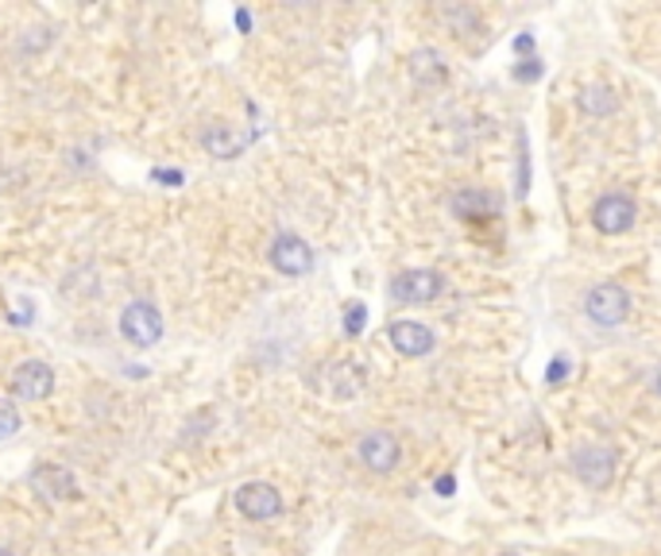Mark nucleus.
I'll return each mask as SVG.
<instances>
[{
  "mask_svg": "<svg viewBox=\"0 0 661 556\" xmlns=\"http://www.w3.org/2000/svg\"><path fill=\"white\" fill-rule=\"evenodd\" d=\"M163 332H167V321H163V313H159L156 301L136 298V301H128V306L120 309V336H125L128 344L156 348L159 340H163Z\"/></svg>",
  "mask_w": 661,
  "mask_h": 556,
  "instance_id": "1",
  "label": "nucleus"
},
{
  "mask_svg": "<svg viewBox=\"0 0 661 556\" xmlns=\"http://www.w3.org/2000/svg\"><path fill=\"white\" fill-rule=\"evenodd\" d=\"M630 290L619 282H599L588 290V298H584V313H588V321L604 324V329H615V324H622L630 317Z\"/></svg>",
  "mask_w": 661,
  "mask_h": 556,
  "instance_id": "2",
  "label": "nucleus"
},
{
  "mask_svg": "<svg viewBox=\"0 0 661 556\" xmlns=\"http://www.w3.org/2000/svg\"><path fill=\"white\" fill-rule=\"evenodd\" d=\"M55 367L47 360H20L9 375V386L20 402H47L55 394Z\"/></svg>",
  "mask_w": 661,
  "mask_h": 556,
  "instance_id": "3",
  "label": "nucleus"
},
{
  "mask_svg": "<svg viewBox=\"0 0 661 556\" xmlns=\"http://www.w3.org/2000/svg\"><path fill=\"white\" fill-rule=\"evenodd\" d=\"M615 468H619V456H615V448H607V445H584V448H576V452H573L576 479H580L584 487H591V491H599V487H611Z\"/></svg>",
  "mask_w": 661,
  "mask_h": 556,
  "instance_id": "4",
  "label": "nucleus"
},
{
  "mask_svg": "<svg viewBox=\"0 0 661 556\" xmlns=\"http://www.w3.org/2000/svg\"><path fill=\"white\" fill-rule=\"evenodd\" d=\"M267 259H271V267L279 270V275L302 278L313 270V247L306 244L302 236H295V232H279V236L271 239V247H267Z\"/></svg>",
  "mask_w": 661,
  "mask_h": 556,
  "instance_id": "5",
  "label": "nucleus"
},
{
  "mask_svg": "<svg viewBox=\"0 0 661 556\" xmlns=\"http://www.w3.org/2000/svg\"><path fill=\"white\" fill-rule=\"evenodd\" d=\"M28 487H32L43 502H51V506L71 502L74 494H78V479H74V471L63 468V463H35V468L28 471Z\"/></svg>",
  "mask_w": 661,
  "mask_h": 556,
  "instance_id": "6",
  "label": "nucleus"
},
{
  "mask_svg": "<svg viewBox=\"0 0 661 556\" xmlns=\"http://www.w3.org/2000/svg\"><path fill=\"white\" fill-rule=\"evenodd\" d=\"M445 290V278L441 270H429V267H414L403 270V275L391 278V293L406 306H426V301H437Z\"/></svg>",
  "mask_w": 661,
  "mask_h": 556,
  "instance_id": "7",
  "label": "nucleus"
},
{
  "mask_svg": "<svg viewBox=\"0 0 661 556\" xmlns=\"http://www.w3.org/2000/svg\"><path fill=\"white\" fill-rule=\"evenodd\" d=\"M356 456H360V463H364L367 471H375V475H387V471H395L398 460H403V445H398L395 432L372 429V432H364V437H360Z\"/></svg>",
  "mask_w": 661,
  "mask_h": 556,
  "instance_id": "8",
  "label": "nucleus"
},
{
  "mask_svg": "<svg viewBox=\"0 0 661 556\" xmlns=\"http://www.w3.org/2000/svg\"><path fill=\"white\" fill-rule=\"evenodd\" d=\"M236 510H241L248 522H271V517L282 514L279 487L264 483V479H252V483L236 487Z\"/></svg>",
  "mask_w": 661,
  "mask_h": 556,
  "instance_id": "9",
  "label": "nucleus"
},
{
  "mask_svg": "<svg viewBox=\"0 0 661 556\" xmlns=\"http://www.w3.org/2000/svg\"><path fill=\"white\" fill-rule=\"evenodd\" d=\"M635 201L627 193H604V197L591 205V224H596L599 236H622V232L635 228Z\"/></svg>",
  "mask_w": 661,
  "mask_h": 556,
  "instance_id": "10",
  "label": "nucleus"
},
{
  "mask_svg": "<svg viewBox=\"0 0 661 556\" xmlns=\"http://www.w3.org/2000/svg\"><path fill=\"white\" fill-rule=\"evenodd\" d=\"M387 340H391V348H395L398 355H411V360L429 355V352H434V344H437V336H434V329H429V324L406 321V317H403V321H391Z\"/></svg>",
  "mask_w": 661,
  "mask_h": 556,
  "instance_id": "11",
  "label": "nucleus"
},
{
  "mask_svg": "<svg viewBox=\"0 0 661 556\" xmlns=\"http://www.w3.org/2000/svg\"><path fill=\"white\" fill-rule=\"evenodd\" d=\"M449 205L460 221H491V216L499 213V197L488 190H480V185H465V190H457Z\"/></svg>",
  "mask_w": 661,
  "mask_h": 556,
  "instance_id": "12",
  "label": "nucleus"
},
{
  "mask_svg": "<svg viewBox=\"0 0 661 556\" xmlns=\"http://www.w3.org/2000/svg\"><path fill=\"white\" fill-rule=\"evenodd\" d=\"M411 77L422 85V89H437V85L449 82V66H445L441 51H434V46H418V51L411 54Z\"/></svg>",
  "mask_w": 661,
  "mask_h": 556,
  "instance_id": "13",
  "label": "nucleus"
},
{
  "mask_svg": "<svg viewBox=\"0 0 661 556\" xmlns=\"http://www.w3.org/2000/svg\"><path fill=\"white\" fill-rule=\"evenodd\" d=\"M202 147L213 154V159H236V154L248 147V139L241 136V131L233 128V124L225 120H213L210 128L202 131Z\"/></svg>",
  "mask_w": 661,
  "mask_h": 556,
  "instance_id": "14",
  "label": "nucleus"
},
{
  "mask_svg": "<svg viewBox=\"0 0 661 556\" xmlns=\"http://www.w3.org/2000/svg\"><path fill=\"white\" fill-rule=\"evenodd\" d=\"M576 105H580L584 116H611V113H619V93H615L607 82H591L576 93Z\"/></svg>",
  "mask_w": 661,
  "mask_h": 556,
  "instance_id": "15",
  "label": "nucleus"
},
{
  "mask_svg": "<svg viewBox=\"0 0 661 556\" xmlns=\"http://www.w3.org/2000/svg\"><path fill=\"white\" fill-rule=\"evenodd\" d=\"M360 386H364V367H360V363H341V367L333 371V394L337 398H352Z\"/></svg>",
  "mask_w": 661,
  "mask_h": 556,
  "instance_id": "16",
  "label": "nucleus"
},
{
  "mask_svg": "<svg viewBox=\"0 0 661 556\" xmlns=\"http://www.w3.org/2000/svg\"><path fill=\"white\" fill-rule=\"evenodd\" d=\"M20 425H24V417H20V406L9 398H0V440H12L20 432Z\"/></svg>",
  "mask_w": 661,
  "mask_h": 556,
  "instance_id": "17",
  "label": "nucleus"
},
{
  "mask_svg": "<svg viewBox=\"0 0 661 556\" xmlns=\"http://www.w3.org/2000/svg\"><path fill=\"white\" fill-rule=\"evenodd\" d=\"M364 321H367V306L364 301H352V306L344 309V332H349V336H360V332H364Z\"/></svg>",
  "mask_w": 661,
  "mask_h": 556,
  "instance_id": "18",
  "label": "nucleus"
},
{
  "mask_svg": "<svg viewBox=\"0 0 661 556\" xmlns=\"http://www.w3.org/2000/svg\"><path fill=\"white\" fill-rule=\"evenodd\" d=\"M568 367H573V363H568L565 355H557V360L550 363V383H561V378L568 375Z\"/></svg>",
  "mask_w": 661,
  "mask_h": 556,
  "instance_id": "19",
  "label": "nucleus"
},
{
  "mask_svg": "<svg viewBox=\"0 0 661 556\" xmlns=\"http://www.w3.org/2000/svg\"><path fill=\"white\" fill-rule=\"evenodd\" d=\"M514 74H519L522 82H530V77H542V62L530 58V66H519V70H514Z\"/></svg>",
  "mask_w": 661,
  "mask_h": 556,
  "instance_id": "20",
  "label": "nucleus"
},
{
  "mask_svg": "<svg viewBox=\"0 0 661 556\" xmlns=\"http://www.w3.org/2000/svg\"><path fill=\"white\" fill-rule=\"evenodd\" d=\"M156 178H159V182H171V185H179V182H182L179 170H156Z\"/></svg>",
  "mask_w": 661,
  "mask_h": 556,
  "instance_id": "21",
  "label": "nucleus"
},
{
  "mask_svg": "<svg viewBox=\"0 0 661 556\" xmlns=\"http://www.w3.org/2000/svg\"><path fill=\"white\" fill-rule=\"evenodd\" d=\"M0 556H20V553H17V548H4V545H0Z\"/></svg>",
  "mask_w": 661,
  "mask_h": 556,
  "instance_id": "22",
  "label": "nucleus"
},
{
  "mask_svg": "<svg viewBox=\"0 0 661 556\" xmlns=\"http://www.w3.org/2000/svg\"><path fill=\"white\" fill-rule=\"evenodd\" d=\"M658 391H661V367H658Z\"/></svg>",
  "mask_w": 661,
  "mask_h": 556,
  "instance_id": "23",
  "label": "nucleus"
},
{
  "mask_svg": "<svg viewBox=\"0 0 661 556\" xmlns=\"http://www.w3.org/2000/svg\"><path fill=\"white\" fill-rule=\"evenodd\" d=\"M503 556H519V553H503Z\"/></svg>",
  "mask_w": 661,
  "mask_h": 556,
  "instance_id": "24",
  "label": "nucleus"
}]
</instances>
